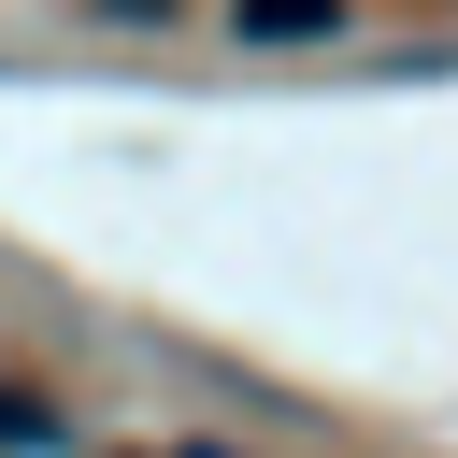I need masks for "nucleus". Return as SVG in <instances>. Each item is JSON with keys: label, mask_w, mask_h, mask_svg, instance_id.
<instances>
[{"label": "nucleus", "mask_w": 458, "mask_h": 458, "mask_svg": "<svg viewBox=\"0 0 458 458\" xmlns=\"http://www.w3.org/2000/svg\"><path fill=\"white\" fill-rule=\"evenodd\" d=\"M243 29H258V43H329V29H344V14H315V0H258V14H243Z\"/></svg>", "instance_id": "1"}, {"label": "nucleus", "mask_w": 458, "mask_h": 458, "mask_svg": "<svg viewBox=\"0 0 458 458\" xmlns=\"http://www.w3.org/2000/svg\"><path fill=\"white\" fill-rule=\"evenodd\" d=\"M186 458H215V444H186Z\"/></svg>", "instance_id": "2"}]
</instances>
